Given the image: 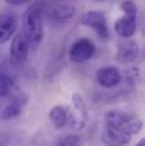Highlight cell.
<instances>
[{"label":"cell","mask_w":145,"mask_h":146,"mask_svg":"<svg viewBox=\"0 0 145 146\" xmlns=\"http://www.w3.org/2000/svg\"><path fill=\"white\" fill-rule=\"evenodd\" d=\"M143 128L140 118L118 110H110L104 114L101 139L107 146H126L134 135Z\"/></svg>","instance_id":"obj_1"},{"label":"cell","mask_w":145,"mask_h":146,"mask_svg":"<svg viewBox=\"0 0 145 146\" xmlns=\"http://www.w3.org/2000/svg\"><path fill=\"white\" fill-rule=\"evenodd\" d=\"M24 34L30 46L36 49L43 38V8L40 2L31 5L23 16Z\"/></svg>","instance_id":"obj_2"},{"label":"cell","mask_w":145,"mask_h":146,"mask_svg":"<svg viewBox=\"0 0 145 146\" xmlns=\"http://www.w3.org/2000/svg\"><path fill=\"white\" fill-rule=\"evenodd\" d=\"M88 121V111L86 109L83 98L75 93L72 96V107H68V123L69 127L76 130H83Z\"/></svg>","instance_id":"obj_3"},{"label":"cell","mask_w":145,"mask_h":146,"mask_svg":"<svg viewBox=\"0 0 145 146\" xmlns=\"http://www.w3.org/2000/svg\"><path fill=\"white\" fill-rule=\"evenodd\" d=\"M83 26L92 29L101 40H106L110 35L107 16L102 10H88L84 13L79 19Z\"/></svg>","instance_id":"obj_4"},{"label":"cell","mask_w":145,"mask_h":146,"mask_svg":"<svg viewBox=\"0 0 145 146\" xmlns=\"http://www.w3.org/2000/svg\"><path fill=\"white\" fill-rule=\"evenodd\" d=\"M96 46L94 42L87 37H80L72 43L69 49V59L75 64H82L90 60L95 53Z\"/></svg>","instance_id":"obj_5"},{"label":"cell","mask_w":145,"mask_h":146,"mask_svg":"<svg viewBox=\"0 0 145 146\" xmlns=\"http://www.w3.org/2000/svg\"><path fill=\"white\" fill-rule=\"evenodd\" d=\"M30 43L25 34L23 32L17 33L15 36L13 37L11 44H10V64L13 66H21L23 65L29 57L30 53Z\"/></svg>","instance_id":"obj_6"},{"label":"cell","mask_w":145,"mask_h":146,"mask_svg":"<svg viewBox=\"0 0 145 146\" xmlns=\"http://www.w3.org/2000/svg\"><path fill=\"white\" fill-rule=\"evenodd\" d=\"M96 80L104 88H113L121 83L122 75L114 66H104L96 72Z\"/></svg>","instance_id":"obj_7"},{"label":"cell","mask_w":145,"mask_h":146,"mask_svg":"<svg viewBox=\"0 0 145 146\" xmlns=\"http://www.w3.org/2000/svg\"><path fill=\"white\" fill-rule=\"evenodd\" d=\"M140 56V46L135 41H126L119 44L117 50V60L121 64H132Z\"/></svg>","instance_id":"obj_8"},{"label":"cell","mask_w":145,"mask_h":146,"mask_svg":"<svg viewBox=\"0 0 145 146\" xmlns=\"http://www.w3.org/2000/svg\"><path fill=\"white\" fill-rule=\"evenodd\" d=\"M18 22L15 15L13 14H2L0 15V44L6 43L9 38L16 33Z\"/></svg>","instance_id":"obj_9"},{"label":"cell","mask_w":145,"mask_h":146,"mask_svg":"<svg viewBox=\"0 0 145 146\" xmlns=\"http://www.w3.org/2000/svg\"><path fill=\"white\" fill-rule=\"evenodd\" d=\"M113 27H114L116 33L119 36L124 37V38H129L135 34L136 29H137L136 17L122 16L116 21Z\"/></svg>","instance_id":"obj_10"},{"label":"cell","mask_w":145,"mask_h":146,"mask_svg":"<svg viewBox=\"0 0 145 146\" xmlns=\"http://www.w3.org/2000/svg\"><path fill=\"white\" fill-rule=\"evenodd\" d=\"M49 119L52 126L57 129L64 128L68 123V107L56 106L49 112Z\"/></svg>","instance_id":"obj_11"},{"label":"cell","mask_w":145,"mask_h":146,"mask_svg":"<svg viewBox=\"0 0 145 146\" xmlns=\"http://www.w3.org/2000/svg\"><path fill=\"white\" fill-rule=\"evenodd\" d=\"M75 13H76V8L71 3H57L51 8L52 16L60 22H66L72 19Z\"/></svg>","instance_id":"obj_12"},{"label":"cell","mask_w":145,"mask_h":146,"mask_svg":"<svg viewBox=\"0 0 145 146\" xmlns=\"http://www.w3.org/2000/svg\"><path fill=\"white\" fill-rule=\"evenodd\" d=\"M17 87L14 80L5 73L0 72V99L7 98L10 94H17Z\"/></svg>","instance_id":"obj_13"},{"label":"cell","mask_w":145,"mask_h":146,"mask_svg":"<svg viewBox=\"0 0 145 146\" xmlns=\"http://www.w3.org/2000/svg\"><path fill=\"white\" fill-rule=\"evenodd\" d=\"M22 112V104L14 101L6 106L0 112V119L1 120H10L13 118H16L21 114Z\"/></svg>","instance_id":"obj_14"},{"label":"cell","mask_w":145,"mask_h":146,"mask_svg":"<svg viewBox=\"0 0 145 146\" xmlns=\"http://www.w3.org/2000/svg\"><path fill=\"white\" fill-rule=\"evenodd\" d=\"M84 143V138L80 135H66L58 139L57 146H82Z\"/></svg>","instance_id":"obj_15"},{"label":"cell","mask_w":145,"mask_h":146,"mask_svg":"<svg viewBox=\"0 0 145 146\" xmlns=\"http://www.w3.org/2000/svg\"><path fill=\"white\" fill-rule=\"evenodd\" d=\"M126 82L129 86H135L136 83L141 82V70L138 67H130L126 70Z\"/></svg>","instance_id":"obj_16"},{"label":"cell","mask_w":145,"mask_h":146,"mask_svg":"<svg viewBox=\"0 0 145 146\" xmlns=\"http://www.w3.org/2000/svg\"><path fill=\"white\" fill-rule=\"evenodd\" d=\"M120 9L124 11L125 16L137 17V6L132 0H126L120 5Z\"/></svg>","instance_id":"obj_17"},{"label":"cell","mask_w":145,"mask_h":146,"mask_svg":"<svg viewBox=\"0 0 145 146\" xmlns=\"http://www.w3.org/2000/svg\"><path fill=\"white\" fill-rule=\"evenodd\" d=\"M10 136L8 133L5 131H0V146H7L9 143Z\"/></svg>","instance_id":"obj_18"},{"label":"cell","mask_w":145,"mask_h":146,"mask_svg":"<svg viewBox=\"0 0 145 146\" xmlns=\"http://www.w3.org/2000/svg\"><path fill=\"white\" fill-rule=\"evenodd\" d=\"M3 1L8 5H11V6H22V5L27 3L31 0H3Z\"/></svg>","instance_id":"obj_19"},{"label":"cell","mask_w":145,"mask_h":146,"mask_svg":"<svg viewBox=\"0 0 145 146\" xmlns=\"http://www.w3.org/2000/svg\"><path fill=\"white\" fill-rule=\"evenodd\" d=\"M135 146H145V139L144 138H142V139H141V141H140V142H138Z\"/></svg>","instance_id":"obj_20"},{"label":"cell","mask_w":145,"mask_h":146,"mask_svg":"<svg viewBox=\"0 0 145 146\" xmlns=\"http://www.w3.org/2000/svg\"><path fill=\"white\" fill-rule=\"evenodd\" d=\"M32 146H41V145H37V144H35V145H32Z\"/></svg>","instance_id":"obj_21"},{"label":"cell","mask_w":145,"mask_h":146,"mask_svg":"<svg viewBox=\"0 0 145 146\" xmlns=\"http://www.w3.org/2000/svg\"><path fill=\"white\" fill-rule=\"evenodd\" d=\"M98 1H100V0H98Z\"/></svg>","instance_id":"obj_22"}]
</instances>
